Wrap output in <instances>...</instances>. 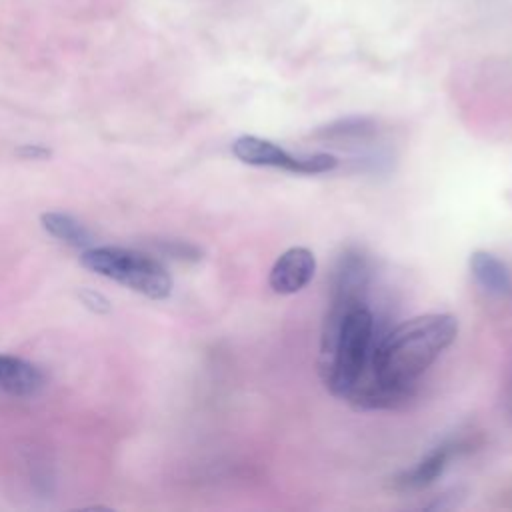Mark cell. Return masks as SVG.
Listing matches in <instances>:
<instances>
[{"label":"cell","instance_id":"6da1fadb","mask_svg":"<svg viewBox=\"0 0 512 512\" xmlns=\"http://www.w3.org/2000/svg\"><path fill=\"white\" fill-rule=\"evenodd\" d=\"M458 320L434 312L398 324L376 346L374 374L378 384L396 400L410 394L422 372L454 342Z\"/></svg>","mask_w":512,"mask_h":512},{"label":"cell","instance_id":"7a4b0ae2","mask_svg":"<svg viewBox=\"0 0 512 512\" xmlns=\"http://www.w3.org/2000/svg\"><path fill=\"white\" fill-rule=\"evenodd\" d=\"M80 262L84 268L116 280L152 300H164L172 292V278L168 270L156 258L136 250L116 246L86 248Z\"/></svg>","mask_w":512,"mask_h":512},{"label":"cell","instance_id":"3957f363","mask_svg":"<svg viewBox=\"0 0 512 512\" xmlns=\"http://www.w3.org/2000/svg\"><path fill=\"white\" fill-rule=\"evenodd\" d=\"M232 154L250 166L282 168L292 174H322L338 166V158L326 152L294 156L282 146L252 134H244L232 142Z\"/></svg>","mask_w":512,"mask_h":512},{"label":"cell","instance_id":"277c9868","mask_svg":"<svg viewBox=\"0 0 512 512\" xmlns=\"http://www.w3.org/2000/svg\"><path fill=\"white\" fill-rule=\"evenodd\" d=\"M370 282V264L360 250H348L342 254L330 292V308L326 320H338L346 312L366 306V290Z\"/></svg>","mask_w":512,"mask_h":512},{"label":"cell","instance_id":"5b68a950","mask_svg":"<svg viewBox=\"0 0 512 512\" xmlns=\"http://www.w3.org/2000/svg\"><path fill=\"white\" fill-rule=\"evenodd\" d=\"M316 272V258L304 246H292L282 252L268 274V284L276 294L300 292Z\"/></svg>","mask_w":512,"mask_h":512},{"label":"cell","instance_id":"8992f818","mask_svg":"<svg viewBox=\"0 0 512 512\" xmlns=\"http://www.w3.org/2000/svg\"><path fill=\"white\" fill-rule=\"evenodd\" d=\"M0 388L12 396L30 398L44 388V374L24 358L0 354Z\"/></svg>","mask_w":512,"mask_h":512},{"label":"cell","instance_id":"52a82bcc","mask_svg":"<svg viewBox=\"0 0 512 512\" xmlns=\"http://www.w3.org/2000/svg\"><path fill=\"white\" fill-rule=\"evenodd\" d=\"M470 270L474 280L490 294L512 296V272L510 268L486 250L470 254Z\"/></svg>","mask_w":512,"mask_h":512},{"label":"cell","instance_id":"ba28073f","mask_svg":"<svg viewBox=\"0 0 512 512\" xmlns=\"http://www.w3.org/2000/svg\"><path fill=\"white\" fill-rule=\"evenodd\" d=\"M452 454H454V444H442L434 448L414 468L402 472L396 478V486L406 490H418V488L430 486L446 470Z\"/></svg>","mask_w":512,"mask_h":512},{"label":"cell","instance_id":"9c48e42d","mask_svg":"<svg viewBox=\"0 0 512 512\" xmlns=\"http://www.w3.org/2000/svg\"><path fill=\"white\" fill-rule=\"evenodd\" d=\"M40 222H42V228L50 236H54V238H58V240L74 246V248H88L94 240L92 234L88 232V228L84 224H80L76 218H72L70 214L44 212L40 216Z\"/></svg>","mask_w":512,"mask_h":512},{"label":"cell","instance_id":"30bf717a","mask_svg":"<svg viewBox=\"0 0 512 512\" xmlns=\"http://www.w3.org/2000/svg\"><path fill=\"white\" fill-rule=\"evenodd\" d=\"M162 248L172 258H186V260L200 258V250L196 246H192V244H186V242H168Z\"/></svg>","mask_w":512,"mask_h":512},{"label":"cell","instance_id":"8fae6325","mask_svg":"<svg viewBox=\"0 0 512 512\" xmlns=\"http://www.w3.org/2000/svg\"><path fill=\"white\" fill-rule=\"evenodd\" d=\"M80 300L86 308H90L92 312H98V314H104L110 310V302L108 298H104L102 294L94 292V290H82L80 292Z\"/></svg>","mask_w":512,"mask_h":512},{"label":"cell","instance_id":"7c38bea8","mask_svg":"<svg viewBox=\"0 0 512 512\" xmlns=\"http://www.w3.org/2000/svg\"><path fill=\"white\" fill-rule=\"evenodd\" d=\"M16 156L22 160H48L52 156V150L42 144H22L16 148Z\"/></svg>","mask_w":512,"mask_h":512}]
</instances>
